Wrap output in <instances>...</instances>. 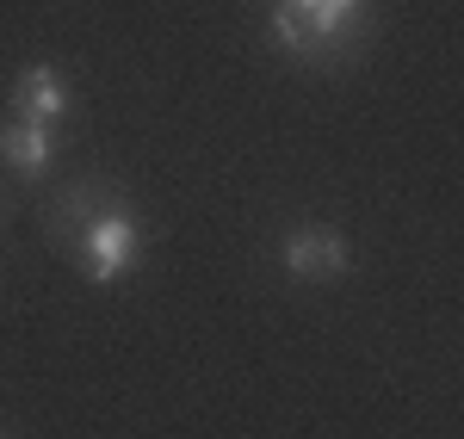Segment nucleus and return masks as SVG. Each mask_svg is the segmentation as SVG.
<instances>
[{"instance_id":"obj_1","label":"nucleus","mask_w":464,"mask_h":439,"mask_svg":"<svg viewBox=\"0 0 464 439\" xmlns=\"http://www.w3.org/2000/svg\"><path fill=\"white\" fill-rule=\"evenodd\" d=\"M81 266H87V279L93 285H118V279H130V266L143 254V223L130 205H118V198H100V211L81 223L69 235Z\"/></svg>"},{"instance_id":"obj_2","label":"nucleus","mask_w":464,"mask_h":439,"mask_svg":"<svg viewBox=\"0 0 464 439\" xmlns=\"http://www.w3.org/2000/svg\"><path fill=\"white\" fill-rule=\"evenodd\" d=\"M285 272L297 285H334V279L347 272V242H341L334 229H322V223L291 229L285 235Z\"/></svg>"},{"instance_id":"obj_3","label":"nucleus","mask_w":464,"mask_h":439,"mask_svg":"<svg viewBox=\"0 0 464 439\" xmlns=\"http://www.w3.org/2000/svg\"><path fill=\"white\" fill-rule=\"evenodd\" d=\"M273 43H279L285 56H297V62H316V69L341 62L334 43H328V32H322V19H316V0H279V6H273Z\"/></svg>"},{"instance_id":"obj_4","label":"nucleus","mask_w":464,"mask_h":439,"mask_svg":"<svg viewBox=\"0 0 464 439\" xmlns=\"http://www.w3.org/2000/svg\"><path fill=\"white\" fill-rule=\"evenodd\" d=\"M69 111V81L56 62H32V69H19L13 81V118H32V124H56Z\"/></svg>"},{"instance_id":"obj_5","label":"nucleus","mask_w":464,"mask_h":439,"mask_svg":"<svg viewBox=\"0 0 464 439\" xmlns=\"http://www.w3.org/2000/svg\"><path fill=\"white\" fill-rule=\"evenodd\" d=\"M0 161H6L13 174H44V167L56 161V130H50V124H32V118H13V124L0 130Z\"/></svg>"},{"instance_id":"obj_6","label":"nucleus","mask_w":464,"mask_h":439,"mask_svg":"<svg viewBox=\"0 0 464 439\" xmlns=\"http://www.w3.org/2000/svg\"><path fill=\"white\" fill-rule=\"evenodd\" d=\"M316 19H322V32H328L341 62L365 43V0H316Z\"/></svg>"}]
</instances>
